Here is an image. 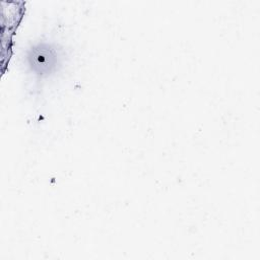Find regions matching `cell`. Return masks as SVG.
<instances>
[{"mask_svg":"<svg viewBox=\"0 0 260 260\" xmlns=\"http://www.w3.org/2000/svg\"><path fill=\"white\" fill-rule=\"evenodd\" d=\"M33 58H34L35 66H38V67L42 66L41 71H43L44 68L49 69V67L52 64V60H53L54 56L52 55L48 50H42V51L38 50L36 52V54H34Z\"/></svg>","mask_w":260,"mask_h":260,"instance_id":"1","label":"cell"}]
</instances>
